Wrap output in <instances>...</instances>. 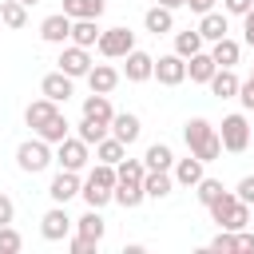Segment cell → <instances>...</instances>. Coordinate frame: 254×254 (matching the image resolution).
I'll return each instance as SVG.
<instances>
[{"label":"cell","mask_w":254,"mask_h":254,"mask_svg":"<svg viewBox=\"0 0 254 254\" xmlns=\"http://www.w3.org/2000/svg\"><path fill=\"white\" fill-rule=\"evenodd\" d=\"M183 139H187V151H190V155H198L202 163H214V159L222 155L218 127H214L210 119H202V115H194V119H187V123H183Z\"/></svg>","instance_id":"6da1fadb"},{"label":"cell","mask_w":254,"mask_h":254,"mask_svg":"<svg viewBox=\"0 0 254 254\" xmlns=\"http://www.w3.org/2000/svg\"><path fill=\"white\" fill-rule=\"evenodd\" d=\"M206 210H210V222H218V230H246L250 226V202H242L234 190H222Z\"/></svg>","instance_id":"7a4b0ae2"},{"label":"cell","mask_w":254,"mask_h":254,"mask_svg":"<svg viewBox=\"0 0 254 254\" xmlns=\"http://www.w3.org/2000/svg\"><path fill=\"white\" fill-rule=\"evenodd\" d=\"M56 163V151H52V143L48 139H24L20 147H16V167L24 171V175H40V171H48Z\"/></svg>","instance_id":"3957f363"},{"label":"cell","mask_w":254,"mask_h":254,"mask_svg":"<svg viewBox=\"0 0 254 254\" xmlns=\"http://www.w3.org/2000/svg\"><path fill=\"white\" fill-rule=\"evenodd\" d=\"M218 139H222V151H230V155H242L246 147H250V123H246V115H226L222 119V127H218Z\"/></svg>","instance_id":"277c9868"},{"label":"cell","mask_w":254,"mask_h":254,"mask_svg":"<svg viewBox=\"0 0 254 254\" xmlns=\"http://www.w3.org/2000/svg\"><path fill=\"white\" fill-rule=\"evenodd\" d=\"M56 163L64 171H83L91 163V143H83L79 135H67L64 143H56Z\"/></svg>","instance_id":"5b68a950"},{"label":"cell","mask_w":254,"mask_h":254,"mask_svg":"<svg viewBox=\"0 0 254 254\" xmlns=\"http://www.w3.org/2000/svg\"><path fill=\"white\" fill-rule=\"evenodd\" d=\"M95 48H99V56H103V60H123V56L135 48V32H131V28H123V24H119V28H103V36H99V44H95Z\"/></svg>","instance_id":"8992f818"},{"label":"cell","mask_w":254,"mask_h":254,"mask_svg":"<svg viewBox=\"0 0 254 254\" xmlns=\"http://www.w3.org/2000/svg\"><path fill=\"white\" fill-rule=\"evenodd\" d=\"M56 64H60V71H64V75H71V79H87V71H91V64H95V60H91V48H79V44H71V40H67Z\"/></svg>","instance_id":"52a82bcc"},{"label":"cell","mask_w":254,"mask_h":254,"mask_svg":"<svg viewBox=\"0 0 254 254\" xmlns=\"http://www.w3.org/2000/svg\"><path fill=\"white\" fill-rule=\"evenodd\" d=\"M71 226H75V218H71L67 206H60V202H52V210H44V218H40V234H44L48 242H64V238L71 234Z\"/></svg>","instance_id":"ba28073f"},{"label":"cell","mask_w":254,"mask_h":254,"mask_svg":"<svg viewBox=\"0 0 254 254\" xmlns=\"http://www.w3.org/2000/svg\"><path fill=\"white\" fill-rule=\"evenodd\" d=\"M79 190H83L79 171H64V167H60V175L48 183V198H52V202H60V206H67V202H71Z\"/></svg>","instance_id":"9c48e42d"},{"label":"cell","mask_w":254,"mask_h":254,"mask_svg":"<svg viewBox=\"0 0 254 254\" xmlns=\"http://www.w3.org/2000/svg\"><path fill=\"white\" fill-rule=\"evenodd\" d=\"M40 40L64 48V44L71 40V16H67V12H52V16H44V20H40Z\"/></svg>","instance_id":"30bf717a"},{"label":"cell","mask_w":254,"mask_h":254,"mask_svg":"<svg viewBox=\"0 0 254 254\" xmlns=\"http://www.w3.org/2000/svg\"><path fill=\"white\" fill-rule=\"evenodd\" d=\"M155 79H159L163 87H179V83L187 79V60H183L179 52L159 56V60H155Z\"/></svg>","instance_id":"8fae6325"},{"label":"cell","mask_w":254,"mask_h":254,"mask_svg":"<svg viewBox=\"0 0 254 254\" xmlns=\"http://www.w3.org/2000/svg\"><path fill=\"white\" fill-rule=\"evenodd\" d=\"M123 60H127V64H123V75H127L131 83H147V79H155V56H147V52L131 48Z\"/></svg>","instance_id":"7c38bea8"},{"label":"cell","mask_w":254,"mask_h":254,"mask_svg":"<svg viewBox=\"0 0 254 254\" xmlns=\"http://www.w3.org/2000/svg\"><path fill=\"white\" fill-rule=\"evenodd\" d=\"M71 91H75V79H71V75H64L60 67H56V71H48V75L40 79V95H48L52 103H67V99H71Z\"/></svg>","instance_id":"4fadbf2b"},{"label":"cell","mask_w":254,"mask_h":254,"mask_svg":"<svg viewBox=\"0 0 254 254\" xmlns=\"http://www.w3.org/2000/svg\"><path fill=\"white\" fill-rule=\"evenodd\" d=\"M111 135L119 139V143H135L139 135H143V123H139V115L135 111H115V119H111Z\"/></svg>","instance_id":"5bb4252c"},{"label":"cell","mask_w":254,"mask_h":254,"mask_svg":"<svg viewBox=\"0 0 254 254\" xmlns=\"http://www.w3.org/2000/svg\"><path fill=\"white\" fill-rule=\"evenodd\" d=\"M202 167H206V163H202L198 155H187V159H175L171 175H175V183H179V187H198V179L206 175Z\"/></svg>","instance_id":"9a60e30c"},{"label":"cell","mask_w":254,"mask_h":254,"mask_svg":"<svg viewBox=\"0 0 254 254\" xmlns=\"http://www.w3.org/2000/svg\"><path fill=\"white\" fill-rule=\"evenodd\" d=\"M143 28H147L151 36H167V32H175V12L163 8V4H151V8L143 12Z\"/></svg>","instance_id":"2e32d148"},{"label":"cell","mask_w":254,"mask_h":254,"mask_svg":"<svg viewBox=\"0 0 254 254\" xmlns=\"http://www.w3.org/2000/svg\"><path fill=\"white\" fill-rule=\"evenodd\" d=\"M198 32H202V40H206V44H214V40H222V36L230 32V16L210 8V12H202V16H198Z\"/></svg>","instance_id":"e0dca14e"},{"label":"cell","mask_w":254,"mask_h":254,"mask_svg":"<svg viewBox=\"0 0 254 254\" xmlns=\"http://www.w3.org/2000/svg\"><path fill=\"white\" fill-rule=\"evenodd\" d=\"M87 87L99 91V95H111V91L119 87V71H115L111 64H91V71H87Z\"/></svg>","instance_id":"ac0fdd59"},{"label":"cell","mask_w":254,"mask_h":254,"mask_svg":"<svg viewBox=\"0 0 254 254\" xmlns=\"http://www.w3.org/2000/svg\"><path fill=\"white\" fill-rule=\"evenodd\" d=\"M52 115H60V103H52L48 95H40V99H32V103L24 107V123H28L32 131H40V127H44Z\"/></svg>","instance_id":"d6986e66"},{"label":"cell","mask_w":254,"mask_h":254,"mask_svg":"<svg viewBox=\"0 0 254 254\" xmlns=\"http://www.w3.org/2000/svg\"><path fill=\"white\" fill-rule=\"evenodd\" d=\"M214 71H218V64H214L210 52H194V56L187 60V79H190V83H210Z\"/></svg>","instance_id":"ffe728a7"},{"label":"cell","mask_w":254,"mask_h":254,"mask_svg":"<svg viewBox=\"0 0 254 254\" xmlns=\"http://www.w3.org/2000/svg\"><path fill=\"white\" fill-rule=\"evenodd\" d=\"M238 83H242V79L234 75V67H218V71L210 75V83H206V87H210L218 99H238Z\"/></svg>","instance_id":"44dd1931"},{"label":"cell","mask_w":254,"mask_h":254,"mask_svg":"<svg viewBox=\"0 0 254 254\" xmlns=\"http://www.w3.org/2000/svg\"><path fill=\"white\" fill-rule=\"evenodd\" d=\"M210 56H214V64H218V67H234V64L242 60V44H238V40H230V36H222V40H214V44H210Z\"/></svg>","instance_id":"7402d4cb"},{"label":"cell","mask_w":254,"mask_h":254,"mask_svg":"<svg viewBox=\"0 0 254 254\" xmlns=\"http://www.w3.org/2000/svg\"><path fill=\"white\" fill-rule=\"evenodd\" d=\"M83 115H87V119H95V123H107V127H111V119H115V107H111V99H107V95L91 91V95L83 99Z\"/></svg>","instance_id":"603a6c76"},{"label":"cell","mask_w":254,"mask_h":254,"mask_svg":"<svg viewBox=\"0 0 254 254\" xmlns=\"http://www.w3.org/2000/svg\"><path fill=\"white\" fill-rule=\"evenodd\" d=\"M143 190H147V198H167L175 190V175L171 171H147L143 175Z\"/></svg>","instance_id":"cb8c5ba5"},{"label":"cell","mask_w":254,"mask_h":254,"mask_svg":"<svg viewBox=\"0 0 254 254\" xmlns=\"http://www.w3.org/2000/svg\"><path fill=\"white\" fill-rule=\"evenodd\" d=\"M99 36H103L99 20H71V44H79V48H95Z\"/></svg>","instance_id":"d4e9b609"},{"label":"cell","mask_w":254,"mask_h":254,"mask_svg":"<svg viewBox=\"0 0 254 254\" xmlns=\"http://www.w3.org/2000/svg\"><path fill=\"white\" fill-rule=\"evenodd\" d=\"M95 159L115 167V163H123V159H127V143H119L115 135H103V139L95 143Z\"/></svg>","instance_id":"484cf974"},{"label":"cell","mask_w":254,"mask_h":254,"mask_svg":"<svg viewBox=\"0 0 254 254\" xmlns=\"http://www.w3.org/2000/svg\"><path fill=\"white\" fill-rule=\"evenodd\" d=\"M143 163H147V171H171L175 167V151L167 143H151L143 151Z\"/></svg>","instance_id":"4316f807"},{"label":"cell","mask_w":254,"mask_h":254,"mask_svg":"<svg viewBox=\"0 0 254 254\" xmlns=\"http://www.w3.org/2000/svg\"><path fill=\"white\" fill-rule=\"evenodd\" d=\"M103 0H64V12L71 16V20H99L103 16Z\"/></svg>","instance_id":"83f0119b"},{"label":"cell","mask_w":254,"mask_h":254,"mask_svg":"<svg viewBox=\"0 0 254 254\" xmlns=\"http://www.w3.org/2000/svg\"><path fill=\"white\" fill-rule=\"evenodd\" d=\"M143 198H147L143 183H115V202H119L123 210H135V206H143Z\"/></svg>","instance_id":"f1b7e54d"},{"label":"cell","mask_w":254,"mask_h":254,"mask_svg":"<svg viewBox=\"0 0 254 254\" xmlns=\"http://www.w3.org/2000/svg\"><path fill=\"white\" fill-rule=\"evenodd\" d=\"M75 230H79V234H87V238H95V242H103V234H107L103 214H99L95 206H87V214H79V218H75Z\"/></svg>","instance_id":"f546056e"},{"label":"cell","mask_w":254,"mask_h":254,"mask_svg":"<svg viewBox=\"0 0 254 254\" xmlns=\"http://www.w3.org/2000/svg\"><path fill=\"white\" fill-rule=\"evenodd\" d=\"M202 44H206V40H202V32H198V28H187V32H175V52H179L183 60H190L194 52H202Z\"/></svg>","instance_id":"4dcf8cb0"},{"label":"cell","mask_w":254,"mask_h":254,"mask_svg":"<svg viewBox=\"0 0 254 254\" xmlns=\"http://www.w3.org/2000/svg\"><path fill=\"white\" fill-rule=\"evenodd\" d=\"M36 135H40V139H48V143L56 147V143H64V139L71 135V123H67V119H64V111H60V115H52V119H48Z\"/></svg>","instance_id":"1f68e13d"},{"label":"cell","mask_w":254,"mask_h":254,"mask_svg":"<svg viewBox=\"0 0 254 254\" xmlns=\"http://www.w3.org/2000/svg\"><path fill=\"white\" fill-rule=\"evenodd\" d=\"M79 194H83V202L95 206V210H103L107 202H115V190H111V187H99V183H91V179H83V190H79Z\"/></svg>","instance_id":"d6a6232c"},{"label":"cell","mask_w":254,"mask_h":254,"mask_svg":"<svg viewBox=\"0 0 254 254\" xmlns=\"http://www.w3.org/2000/svg\"><path fill=\"white\" fill-rule=\"evenodd\" d=\"M0 24H4V28H24V24H28V4H20V0H0Z\"/></svg>","instance_id":"836d02e7"},{"label":"cell","mask_w":254,"mask_h":254,"mask_svg":"<svg viewBox=\"0 0 254 254\" xmlns=\"http://www.w3.org/2000/svg\"><path fill=\"white\" fill-rule=\"evenodd\" d=\"M75 135H79L83 143H91V147H95L103 135H111V127H107V123H95V119H87V115H83V119L75 123Z\"/></svg>","instance_id":"e575fe53"},{"label":"cell","mask_w":254,"mask_h":254,"mask_svg":"<svg viewBox=\"0 0 254 254\" xmlns=\"http://www.w3.org/2000/svg\"><path fill=\"white\" fill-rule=\"evenodd\" d=\"M115 175H119V183H143L147 163L143 159H123V163H115Z\"/></svg>","instance_id":"d590c367"},{"label":"cell","mask_w":254,"mask_h":254,"mask_svg":"<svg viewBox=\"0 0 254 254\" xmlns=\"http://www.w3.org/2000/svg\"><path fill=\"white\" fill-rule=\"evenodd\" d=\"M194 194H198V202H202V206H210V202H214V198L222 194V183H218V179H206V175H202V179H198V187H194Z\"/></svg>","instance_id":"8d00e7d4"},{"label":"cell","mask_w":254,"mask_h":254,"mask_svg":"<svg viewBox=\"0 0 254 254\" xmlns=\"http://www.w3.org/2000/svg\"><path fill=\"white\" fill-rule=\"evenodd\" d=\"M24 246V238H20V230L8 222V226H0V254H16Z\"/></svg>","instance_id":"74e56055"},{"label":"cell","mask_w":254,"mask_h":254,"mask_svg":"<svg viewBox=\"0 0 254 254\" xmlns=\"http://www.w3.org/2000/svg\"><path fill=\"white\" fill-rule=\"evenodd\" d=\"M67 250H71V254H95V250H99V242H95V238H87V234H79V230H75V238H71V242H67Z\"/></svg>","instance_id":"f35d334b"},{"label":"cell","mask_w":254,"mask_h":254,"mask_svg":"<svg viewBox=\"0 0 254 254\" xmlns=\"http://www.w3.org/2000/svg\"><path fill=\"white\" fill-rule=\"evenodd\" d=\"M210 250H218V254H230V250H234V230H218V234L210 238Z\"/></svg>","instance_id":"ab89813d"},{"label":"cell","mask_w":254,"mask_h":254,"mask_svg":"<svg viewBox=\"0 0 254 254\" xmlns=\"http://www.w3.org/2000/svg\"><path fill=\"white\" fill-rule=\"evenodd\" d=\"M238 103H242L246 111H254V79H242V83H238Z\"/></svg>","instance_id":"60d3db41"},{"label":"cell","mask_w":254,"mask_h":254,"mask_svg":"<svg viewBox=\"0 0 254 254\" xmlns=\"http://www.w3.org/2000/svg\"><path fill=\"white\" fill-rule=\"evenodd\" d=\"M234 194H238L242 202H250V206H254V175H246V179H238V187H234Z\"/></svg>","instance_id":"b9f144b4"},{"label":"cell","mask_w":254,"mask_h":254,"mask_svg":"<svg viewBox=\"0 0 254 254\" xmlns=\"http://www.w3.org/2000/svg\"><path fill=\"white\" fill-rule=\"evenodd\" d=\"M254 8V0H222V12L226 16H246Z\"/></svg>","instance_id":"7bdbcfd3"},{"label":"cell","mask_w":254,"mask_h":254,"mask_svg":"<svg viewBox=\"0 0 254 254\" xmlns=\"http://www.w3.org/2000/svg\"><path fill=\"white\" fill-rule=\"evenodd\" d=\"M12 218H16V202H12V198L0 190V226H8Z\"/></svg>","instance_id":"ee69618b"},{"label":"cell","mask_w":254,"mask_h":254,"mask_svg":"<svg viewBox=\"0 0 254 254\" xmlns=\"http://www.w3.org/2000/svg\"><path fill=\"white\" fill-rule=\"evenodd\" d=\"M242 44H246V48H254V8L242 16Z\"/></svg>","instance_id":"f6af8a7d"},{"label":"cell","mask_w":254,"mask_h":254,"mask_svg":"<svg viewBox=\"0 0 254 254\" xmlns=\"http://www.w3.org/2000/svg\"><path fill=\"white\" fill-rule=\"evenodd\" d=\"M234 250H254V234L250 230H234Z\"/></svg>","instance_id":"bcb514c9"},{"label":"cell","mask_w":254,"mask_h":254,"mask_svg":"<svg viewBox=\"0 0 254 254\" xmlns=\"http://www.w3.org/2000/svg\"><path fill=\"white\" fill-rule=\"evenodd\" d=\"M214 4H218V0H187V8H190V12H198V16H202V12H210Z\"/></svg>","instance_id":"7dc6e473"},{"label":"cell","mask_w":254,"mask_h":254,"mask_svg":"<svg viewBox=\"0 0 254 254\" xmlns=\"http://www.w3.org/2000/svg\"><path fill=\"white\" fill-rule=\"evenodd\" d=\"M155 4H163V8H171V12H175V8H187V0H155Z\"/></svg>","instance_id":"c3c4849f"},{"label":"cell","mask_w":254,"mask_h":254,"mask_svg":"<svg viewBox=\"0 0 254 254\" xmlns=\"http://www.w3.org/2000/svg\"><path fill=\"white\" fill-rule=\"evenodd\" d=\"M20 4H28V8H32V4H40V0H20Z\"/></svg>","instance_id":"681fc988"},{"label":"cell","mask_w":254,"mask_h":254,"mask_svg":"<svg viewBox=\"0 0 254 254\" xmlns=\"http://www.w3.org/2000/svg\"><path fill=\"white\" fill-rule=\"evenodd\" d=\"M250 79H254V71H250Z\"/></svg>","instance_id":"f907efd6"},{"label":"cell","mask_w":254,"mask_h":254,"mask_svg":"<svg viewBox=\"0 0 254 254\" xmlns=\"http://www.w3.org/2000/svg\"><path fill=\"white\" fill-rule=\"evenodd\" d=\"M0 32H4V24H0Z\"/></svg>","instance_id":"816d5d0a"}]
</instances>
